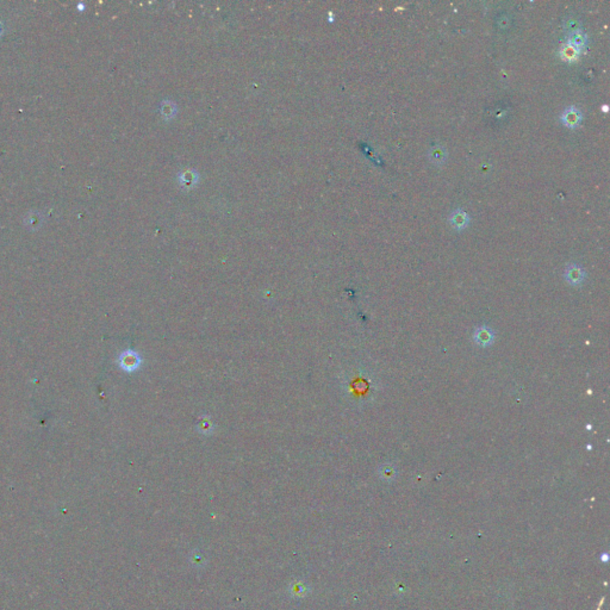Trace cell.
Returning <instances> with one entry per match:
<instances>
[{"label":"cell","instance_id":"1","mask_svg":"<svg viewBox=\"0 0 610 610\" xmlns=\"http://www.w3.org/2000/svg\"><path fill=\"white\" fill-rule=\"evenodd\" d=\"M582 119H583V115H582L581 111L575 106L566 107V109L564 110V112L561 113L562 124H564L565 127H570V129H576L577 127L581 126Z\"/></svg>","mask_w":610,"mask_h":610},{"label":"cell","instance_id":"2","mask_svg":"<svg viewBox=\"0 0 610 610\" xmlns=\"http://www.w3.org/2000/svg\"><path fill=\"white\" fill-rule=\"evenodd\" d=\"M141 365V357L132 351H126L119 356V366L127 372H132Z\"/></svg>","mask_w":610,"mask_h":610},{"label":"cell","instance_id":"3","mask_svg":"<svg viewBox=\"0 0 610 610\" xmlns=\"http://www.w3.org/2000/svg\"><path fill=\"white\" fill-rule=\"evenodd\" d=\"M448 222L454 229L462 230L466 228L468 223H470V216L464 210L457 209L451 212V215L448 217Z\"/></svg>","mask_w":610,"mask_h":610},{"label":"cell","instance_id":"4","mask_svg":"<svg viewBox=\"0 0 610 610\" xmlns=\"http://www.w3.org/2000/svg\"><path fill=\"white\" fill-rule=\"evenodd\" d=\"M564 278L567 280L568 284L571 285H579L584 281L585 272L582 267L577 265H570L565 270Z\"/></svg>","mask_w":610,"mask_h":610},{"label":"cell","instance_id":"5","mask_svg":"<svg viewBox=\"0 0 610 610\" xmlns=\"http://www.w3.org/2000/svg\"><path fill=\"white\" fill-rule=\"evenodd\" d=\"M473 337H475L476 342L479 346H483V347H487L493 342V332L487 327H481V328L476 329Z\"/></svg>","mask_w":610,"mask_h":610},{"label":"cell","instance_id":"6","mask_svg":"<svg viewBox=\"0 0 610 610\" xmlns=\"http://www.w3.org/2000/svg\"><path fill=\"white\" fill-rule=\"evenodd\" d=\"M567 43L571 44L572 47H575V48L578 49V51H581L582 48H584V47L586 46L587 36L584 31H582V30L570 32V35H568V38H567Z\"/></svg>","mask_w":610,"mask_h":610},{"label":"cell","instance_id":"7","mask_svg":"<svg viewBox=\"0 0 610 610\" xmlns=\"http://www.w3.org/2000/svg\"><path fill=\"white\" fill-rule=\"evenodd\" d=\"M428 157L432 161V163L439 166V165H442V163L446 161V159H447V152H446L443 147L434 146L432 148H431V151H429Z\"/></svg>","mask_w":610,"mask_h":610},{"label":"cell","instance_id":"8","mask_svg":"<svg viewBox=\"0 0 610 610\" xmlns=\"http://www.w3.org/2000/svg\"><path fill=\"white\" fill-rule=\"evenodd\" d=\"M579 55V51L576 49L575 47H572L571 44L566 43L565 46L561 47L560 49V56H561L562 60L565 61H575L577 60Z\"/></svg>","mask_w":610,"mask_h":610},{"label":"cell","instance_id":"9","mask_svg":"<svg viewBox=\"0 0 610 610\" xmlns=\"http://www.w3.org/2000/svg\"><path fill=\"white\" fill-rule=\"evenodd\" d=\"M564 26L565 29L568 30V31L573 32V31H578V30H582V23L579 19H577L575 17H570L566 18L564 22Z\"/></svg>","mask_w":610,"mask_h":610},{"label":"cell","instance_id":"10","mask_svg":"<svg viewBox=\"0 0 610 610\" xmlns=\"http://www.w3.org/2000/svg\"><path fill=\"white\" fill-rule=\"evenodd\" d=\"M381 477L384 479H387V481H390V479H392L393 477H395L396 471H395V468H393L392 466H390V465H385V466L381 467Z\"/></svg>","mask_w":610,"mask_h":610}]
</instances>
